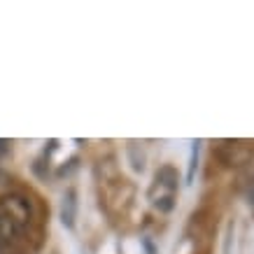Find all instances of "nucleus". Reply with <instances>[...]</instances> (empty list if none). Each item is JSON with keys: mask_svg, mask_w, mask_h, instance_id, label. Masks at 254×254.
I'll return each mask as SVG.
<instances>
[{"mask_svg": "<svg viewBox=\"0 0 254 254\" xmlns=\"http://www.w3.org/2000/svg\"><path fill=\"white\" fill-rule=\"evenodd\" d=\"M31 224V205L21 196L0 200V247L14 243Z\"/></svg>", "mask_w": 254, "mask_h": 254, "instance_id": "1", "label": "nucleus"}, {"mask_svg": "<svg viewBox=\"0 0 254 254\" xmlns=\"http://www.w3.org/2000/svg\"><path fill=\"white\" fill-rule=\"evenodd\" d=\"M156 185L166 187L168 193H175V189H177V170L173 168V166H163V168L156 173Z\"/></svg>", "mask_w": 254, "mask_h": 254, "instance_id": "2", "label": "nucleus"}, {"mask_svg": "<svg viewBox=\"0 0 254 254\" xmlns=\"http://www.w3.org/2000/svg\"><path fill=\"white\" fill-rule=\"evenodd\" d=\"M61 217H63V222L68 224V226H72V219H75V193L72 191H68L65 196H63Z\"/></svg>", "mask_w": 254, "mask_h": 254, "instance_id": "3", "label": "nucleus"}, {"mask_svg": "<svg viewBox=\"0 0 254 254\" xmlns=\"http://www.w3.org/2000/svg\"><path fill=\"white\" fill-rule=\"evenodd\" d=\"M196 154H198V147L193 145V154H191V163H189V175H187V180L191 182L193 180V170H196Z\"/></svg>", "mask_w": 254, "mask_h": 254, "instance_id": "4", "label": "nucleus"}, {"mask_svg": "<svg viewBox=\"0 0 254 254\" xmlns=\"http://www.w3.org/2000/svg\"><path fill=\"white\" fill-rule=\"evenodd\" d=\"M247 200H250V205L254 208V177H252V182H250V189H247Z\"/></svg>", "mask_w": 254, "mask_h": 254, "instance_id": "5", "label": "nucleus"}, {"mask_svg": "<svg viewBox=\"0 0 254 254\" xmlns=\"http://www.w3.org/2000/svg\"><path fill=\"white\" fill-rule=\"evenodd\" d=\"M142 245H145L147 254H156V252H154V245H152V243H149V240H142Z\"/></svg>", "mask_w": 254, "mask_h": 254, "instance_id": "6", "label": "nucleus"}, {"mask_svg": "<svg viewBox=\"0 0 254 254\" xmlns=\"http://www.w3.org/2000/svg\"><path fill=\"white\" fill-rule=\"evenodd\" d=\"M7 140H0V154H2V152H7Z\"/></svg>", "mask_w": 254, "mask_h": 254, "instance_id": "7", "label": "nucleus"}]
</instances>
